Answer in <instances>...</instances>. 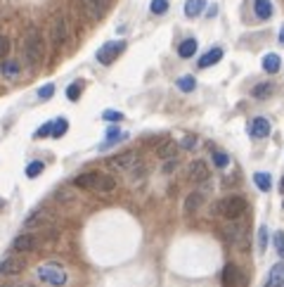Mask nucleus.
<instances>
[{
	"instance_id": "nucleus-26",
	"label": "nucleus",
	"mask_w": 284,
	"mask_h": 287,
	"mask_svg": "<svg viewBox=\"0 0 284 287\" xmlns=\"http://www.w3.org/2000/svg\"><path fill=\"white\" fill-rule=\"evenodd\" d=\"M69 131V121L67 119H54L52 123V138H62Z\"/></svg>"
},
{
	"instance_id": "nucleus-29",
	"label": "nucleus",
	"mask_w": 284,
	"mask_h": 287,
	"mask_svg": "<svg viewBox=\"0 0 284 287\" xmlns=\"http://www.w3.org/2000/svg\"><path fill=\"white\" fill-rule=\"evenodd\" d=\"M149 10H152L154 14H163L166 10H168V0H152Z\"/></svg>"
},
{
	"instance_id": "nucleus-10",
	"label": "nucleus",
	"mask_w": 284,
	"mask_h": 287,
	"mask_svg": "<svg viewBox=\"0 0 284 287\" xmlns=\"http://www.w3.org/2000/svg\"><path fill=\"white\" fill-rule=\"evenodd\" d=\"M38 237L36 235H19L17 240H14V249L17 252H22V254H26V252H33V249H38Z\"/></svg>"
},
{
	"instance_id": "nucleus-5",
	"label": "nucleus",
	"mask_w": 284,
	"mask_h": 287,
	"mask_svg": "<svg viewBox=\"0 0 284 287\" xmlns=\"http://www.w3.org/2000/svg\"><path fill=\"white\" fill-rule=\"evenodd\" d=\"M126 50V41H111V43H104L100 50H97V62L100 64H111L116 57L121 55Z\"/></svg>"
},
{
	"instance_id": "nucleus-16",
	"label": "nucleus",
	"mask_w": 284,
	"mask_h": 287,
	"mask_svg": "<svg viewBox=\"0 0 284 287\" xmlns=\"http://www.w3.org/2000/svg\"><path fill=\"white\" fill-rule=\"evenodd\" d=\"M272 93H275V83H270V81H263L251 88V95L256 97V100H268Z\"/></svg>"
},
{
	"instance_id": "nucleus-40",
	"label": "nucleus",
	"mask_w": 284,
	"mask_h": 287,
	"mask_svg": "<svg viewBox=\"0 0 284 287\" xmlns=\"http://www.w3.org/2000/svg\"><path fill=\"white\" fill-rule=\"evenodd\" d=\"M280 190H282V192H284V178H282V183H280Z\"/></svg>"
},
{
	"instance_id": "nucleus-8",
	"label": "nucleus",
	"mask_w": 284,
	"mask_h": 287,
	"mask_svg": "<svg viewBox=\"0 0 284 287\" xmlns=\"http://www.w3.org/2000/svg\"><path fill=\"white\" fill-rule=\"evenodd\" d=\"M187 176L192 178L194 183H204V180H208V166L204 164L202 159H194V162L187 166Z\"/></svg>"
},
{
	"instance_id": "nucleus-4",
	"label": "nucleus",
	"mask_w": 284,
	"mask_h": 287,
	"mask_svg": "<svg viewBox=\"0 0 284 287\" xmlns=\"http://www.w3.org/2000/svg\"><path fill=\"white\" fill-rule=\"evenodd\" d=\"M38 278H41L43 283H48V285H64L67 283V273H64V268L62 266H57V263H45L38 268Z\"/></svg>"
},
{
	"instance_id": "nucleus-17",
	"label": "nucleus",
	"mask_w": 284,
	"mask_h": 287,
	"mask_svg": "<svg viewBox=\"0 0 284 287\" xmlns=\"http://www.w3.org/2000/svg\"><path fill=\"white\" fill-rule=\"evenodd\" d=\"M123 138H128V133H123L121 128H116V126H111V128H109V131H107V140H104V143L100 145V150H107L109 145H114V143H121Z\"/></svg>"
},
{
	"instance_id": "nucleus-42",
	"label": "nucleus",
	"mask_w": 284,
	"mask_h": 287,
	"mask_svg": "<svg viewBox=\"0 0 284 287\" xmlns=\"http://www.w3.org/2000/svg\"><path fill=\"white\" fill-rule=\"evenodd\" d=\"M282 206H284V202H282Z\"/></svg>"
},
{
	"instance_id": "nucleus-2",
	"label": "nucleus",
	"mask_w": 284,
	"mask_h": 287,
	"mask_svg": "<svg viewBox=\"0 0 284 287\" xmlns=\"http://www.w3.org/2000/svg\"><path fill=\"white\" fill-rule=\"evenodd\" d=\"M244 209H246V200H244L242 195H230V197H223V200L216 204L218 216H223V219H228V221L239 219V216L244 214Z\"/></svg>"
},
{
	"instance_id": "nucleus-15",
	"label": "nucleus",
	"mask_w": 284,
	"mask_h": 287,
	"mask_svg": "<svg viewBox=\"0 0 284 287\" xmlns=\"http://www.w3.org/2000/svg\"><path fill=\"white\" fill-rule=\"evenodd\" d=\"M178 145L176 140H163L161 145L156 147V157L159 159H176V154H178Z\"/></svg>"
},
{
	"instance_id": "nucleus-9",
	"label": "nucleus",
	"mask_w": 284,
	"mask_h": 287,
	"mask_svg": "<svg viewBox=\"0 0 284 287\" xmlns=\"http://www.w3.org/2000/svg\"><path fill=\"white\" fill-rule=\"evenodd\" d=\"M133 164H135V152H123V154H116V157L109 159V166L116 169V171H126Z\"/></svg>"
},
{
	"instance_id": "nucleus-37",
	"label": "nucleus",
	"mask_w": 284,
	"mask_h": 287,
	"mask_svg": "<svg viewBox=\"0 0 284 287\" xmlns=\"http://www.w3.org/2000/svg\"><path fill=\"white\" fill-rule=\"evenodd\" d=\"M102 116H104V121H121V119H123L121 112H114V110H107Z\"/></svg>"
},
{
	"instance_id": "nucleus-23",
	"label": "nucleus",
	"mask_w": 284,
	"mask_h": 287,
	"mask_svg": "<svg viewBox=\"0 0 284 287\" xmlns=\"http://www.w3.org/2000/svg\"><path fill=\"white\" fill-rule=\"evenodd\" d=\"M197 53V41L194 38H187V41L180 43V48H178V55L182 57V59H187V57H192Z\"/></svg>"
},
{
	"instance_id": "nucleus-28",
	"label": "nucleus",
	"mask_w": 284,
	"mask_h": 287,
	"mask_svg": "<svg viewBox=\"0 0 284 287\" xmlns=\"http://www.w3.org/2000/svg\"><path fill=\"white\" fill-rule=\"evenodd\" d=\"M43 169H45V164L43 162H31V164L26 166V176L28 178H36L43 173Z\"/></svg>"
},
{
	"instance_id": "nucleus-7",
	"label": "nucleus",
	"mask_w": 284,
	"mask_h": 287,
	"mask_svg": "<svg viewBox=\"0 0 284 287\" xmlns=\"http://www.w3.org/2000/svg\"><path fill=\"white\" fill-rule=\"evenodd\" d=\"M26 268V259L24 257H7L0 263V275H19Z\"/></svg>"
},
{
	"instance_id": "nucleus-12",
	"label": "nucleus",
	"mask_w": 284,
	"mask_h": 287,
	"mask_svg": "<svg viewBox=\"0 0 284 287\" xmlns=\"http://www.w3.org/2000/svg\"><path fill=\"white\" fill-rule=\"evenodd\" d=\"M83 7L88 10V14H90L93 19H100L102 14L107 12L109 0H83Z\"/></svg>"
},
{
	"instance_id": "nucleus-3",
	"label": "nucleus",
	"mask_w": 284,
	"mask_h": 287,
	"mask_svg": "<svg viewBox=\"0 0 284 287\" xmlns=\"http://www.w3.org/2000/svg\"><path fill=\"white\" fill-rule=\"evenodd\" d=\"M43 38L38 33V29H28L26 36H24V57H26L28 64H38L43 59Z\"/></svg>"
},
{
	"instance_id": "nucleus-41",
	"label": "nucleus",
	"mask_w": 284,
	"mask_h": 287,
	"mask_svg": "<svg viewBox=\"0 0 284 287\" xmlns=\"http://www.w3.org/2000/svg\"><path fill=\"white\" fill-rule=\"evenodd\" d=\"M19 287H31V285H19Z\"/></svg>"
},
{
	"instance_id": "nucleus-18",
	"label": "nucleus",
	"mask_w": 284,
	"mask_h": 287,
	"mask_svg": "<svg viewBox=\"0 0 284 287\" xmlns=\"http://www.w3.org/2000/svg\"><path fill=\"white\" fill-rule=\"evenodd\" d=\"M223 59V48H213V50H208L206 55L199 59V67L206 69V67H213L216 62H220Z\"/></svg>"
},
{
	"instance_id": "nucleus-32",
	"label": "nucleus",
	"mask_w": 284,
	"mask_h": 287,
	"mask_svg": "<svg viewBox=\"0 0 284 287\" xmlns=\"http://www.w3.org/2000/svg\"><path fill=\"white\" fill-rule=\"evenodd\" d=\"M265 247H268V228L260 226V230H258V249L265 252Z\"/></svg>"
},
{
	"instance_id": "nucleus-20",
	"label": "nucleus",
	"mask_w": 284,
	"mask_h": 287,
	"mask_svg": "<svg viewBox=\"0 0 284 287\" xmlns=\"http://www.w3.org/2000/svg\"><path fill=\"white\" fill-rule=\"evenodd\" d=\"M280 67H282V59H280V55L268 53V55L263 57V69H265L268 74H277V71H280Z\"/></svg>"
},
{
	"instance_id": "nucleus-34",
	"label": "nucleus",
	"mask_w": 284,
	"mask_h": 287,
	"mask_svg": "<svg viewBox=\"0 0 284 287\" xmlns=\"http://www.w3.org/2000/svg\"><path fill=\"white\" fill-rule=\"evenodd\" d=\"M52 123H54V121H48V123H43L41 128H38V131H36V136H38V138L52 136Z\"/></svg>"
},
{
	"instance_id": "nucleus-24",
	"label": "nucleus",
	"mask_w": 284,
	"mask_h": 287,
	"mask_svg": "<svg viewBox=\"0 0 284 287\" xmlns=\"http://www.w3.org/2000/svg\"><path fill=\"white\" fill-rule=\"evenodd\" d=\"M254 183H256V188L258 190H263V192H270L272 188V180H270V173H254Z\"/></svg>"
},
{
	"instance_id": "nucleus-1",
	"label": "nucleus",
	"mask_w": 284,
	"mask_h": 287,
	"mask_svg": "<svg viewBox=\"0 0 284 287\" xmlns=\"http://www.w3.org/2000/svg\"><path fill=\"white\" fill-rule=\"evenodd\" d=\"M74 185L93 192H111L116 188V178L100 173V171H90V173H81V176L74 178Z\"/></svg>"
},
{
	"instance_id": "nucleus-13",
	"label": "nucleus",
	"mask_w": 284,
	"mask_h": 287,
	"mask_svg": "<svg viewBox=\"0 0 284 287\" xmlns=\"http://www.w3.org/2000/svg\"><path fill=\"white\" fill-rule=\"evenodd\" d=\"M251 136L254 138H268L270 136V121L265 116H256L251 121Z\"/></svg>"
},
{
	"instance_id": "nucleus-14",
	"label": "nucleus",
	"mask_w": 284,
	"mask_h": 287,
	"mask_svg": "<svg viewBox=\"0 0 284 287\" xmlns=\"http://www.w3.org/2000/svg\"><path fill=\"white\" fill-rule=\"evenodd\" d=\"M282 285H284V261H280V263H275L270 268L265 287H282Z\"/></svg>"
},
{
	"instance_id": "nucleus-33",
	"label": "nucleus",
	"mask_w": 284,
	"mask_h": 287,
	"mask_svg": "<svg viewBox=\"0 0 284 287\" xmlns=\"http://www.w3.org/2000/svg\"><path fill=\"white\" fill-rule=\"evenodd\" d=\"M52 93H54V86H52V83H45L41 90H38V97H41V100H50V97H52Z\"/></svg>"
},
{
	"instance_id": "nucleus-6",
	"label": "nucleus",
	"mask_w": 284,
	"mask_h": 287,
	"mask_svg": "<svg viewBox=\"0 0 284 287\" xmlns=\"http://www.w3.org/2000/svg\"><path fill=\"white\" fill-rule=\"evenodd\" d=\"M52 43L59 48L67 43V22H64V14L57 12L52 17Z\"/></svg>"
},
{
	"instance_id": "nucleus-27",
	"label": "nucleus",
	"mask_w": 284,
	"mask_h": 287,
	"mask_svg": "<svg viewBox=\"0 0 284 287\" xmlns=\"http://www.w3.org/2000/svg\"><path fill=\"white\" fill-rule=\"evenodd\" d=\"M81 93H83V86H81V83H71V86L67 88V97L71 100V102H76V100L81 97Z\"/></svg>"
},
{
	"instance_id": "nucleus-36",
	"label": "nucleus",
	"mask_w": 284,
	"mask_h": 287,
	"mask_svg": "<svg viewBox=\"0 0 284 287\" xmlns=\"http://www.w3.org/2000/svg\"><path fill=\"white\" fill-rule=\"evenodd\" d=\"M2 71H5L7 76H17V74H19V64H17V62H7V64H2Z\"/></svg>"
},
{
	"instance_id": "nucleus-31",
	"label": "nucleus",
	"mask_w": 284,
	"mask_h": 287,
	"mask_svg": "<svg viewBox=\"0 0 284 287\" xmlns=\"http://www.w3.org/2000/svg\"><path fill=\"white\" fill-rule=\"evenodd\" d=\"M272 240H275V249H277V254L284 259V232L277 230L275 235H272Z\"/></svg>"
},
{
	"instance_id": "nucleus-35",
	"label": "nucleus",
	"mask_w": 284,
	"mask_h": 287,
	"mask_svg": "<svg viewBox=\"0 0 284 287\" xmlns=\"http://www.w3.org/2000/svg\"><path fill=\"white\" fill-rule=\"evenodd\" d=\"M7 53H10V38L7 36H0V59L7 57Z\"/></svg>"
},
{
	"instance_id": "nucleus-22",
	"label": "nucleus",
	"mask_w": 284,
	"mask_h": 287,
	"mask_svg": "<svg viewBox=\"0 0 284 287\" xmlns=\"http://www.w3.org/2000/svg\"><path fill=\"white\" fill-rule=\"evenodd\" d=\"M206 7V0H187L185 2V14L187 17H199Z\"/></svg>"
},
{
	"instance_id": "nucleus-25",
	"label": "nucleus",
	"mask_w": 284,
	"mask_h": 287,
	"mask_svg": "<svg viewBox=\"0 0 284 287\" xmlns=\"http://www.w3.org/2000/svg\"><path fill=\"white\" fill-rule=\"evenodd\" d=\"M176 86H178V90H182V93H192L197 88V81H194V76H180Z\"/></svg>"
},
{
	"instance_id": "nucleus-38",
	"label": "nucleus",
	"mask_w": 284,
	"mask_h": 287,
	"mask_svg": "<svg viewBox=\"0 0 284 287\" xmlns=\"http://www.w3.org/2000/svg\"><path fill=\"white\" fill-rule=\"evenodd\" d=\"M182 147H187V150H192L194 145H197V138H192V136H187V138H182V143H180Z\"/></svg>"
},
{
	"instance_id": "nucleus-21",
	"label": "nucleus",
	"mask_w": 284,
	"mask_h": 287,
	"mask_svg": "<svg viewBox=\"0 0 284 287\" xmlns=\"http://www.w3.org/2000/svg\"><path fill=\"white\" fill-rule=\"evenodd\" d=\"M202 204H204V195L202 192H192L187 200H185V214H194Z\"/></svg>"
},
{
	"instance_id": "nucleus-39",
	"label": "nucleus",
	"mask_w": 284,
	"mask_h": 287,
	"mask_svg": "<svg viewBox=\"0 0 284 287\" xmlns=\"http://www.w3.org/2000/svg\"><path fill=\"white\" fill-rule=\"evenodd\" d=\"M280 43L284 45V27H282V31H280Z\"/></svg>"
},
{
	"instance_id": "nucleus-19",
	"label": "nucleus",
	"mask_w": 284,
	"mask_h": 287,
	"mask_svg": "<svg viewBox=\"0 0 284 287\" xmlns=\"http://www.w3.org/2000/svg\"><path fill=\"white\" fill-rule=\"evenodd\" d=\"M254 12L258 19H270L272 17V2L270 0H256L254 2Z\"/></svg>"
},
{
	"instance_id": "nucleus-11",
	"label": "nucleus",
	"mask_w": 284,
	"mask_h": 287,
	"mask_svg": "<svg viewBox=\"0 0 284 287\" xmlns=\"http://www.w3.org/2000/svg\"><path fill=\"white\" fill-rule=\"evenodd\" d=\"M223 283H225V287L242 285V271H239L234 263H228V266L223 268Z\"/></svg>"
},
{
	"instance_id": "nucleus-30",
	"label": "nucleus",
	"mask_w": 284,
	"mask_h": 287,
	"mask_svg": "<svg viewBox=\"0 0 284 287\" xmlns=\"http://www.w3.org/2000/svg\"><path fill=\"white\" fill-rule=\"evenodd\" d=\"M213 164H216L218 169H225V166L230 164V157H228L225 152H213Z\"/></svg>"
}]
</instances>
